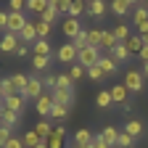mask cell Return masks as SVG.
Wrapping results in <instances>:
<instances>
[{"instance_id": "1", "label": "cell", "mask_w": 148, "mask_h": 148, "mask_svg": "<svg viewBox=\"0 0 148 148\" xmlns=\"http://www.w3.org/2000/svg\"><path fill=\"white\" fill-rule=\"evenodd\" d=\"M101 56H103V53H101V48H90V45H87V48H82V50H79V56H77V64H79V66L87 71L90 66H98Z\"/></svg>"}, {"instance_id": "2", "label": "cell", "mask_w": 148, "mask_h": 148, "mask_svg": "<svg viewBox=\"0 0 148 148\" xmlns=\"http://www.w3.org/2000/svg\"><path fill=\"white\" fill-rule=\"evenodd\" d=\"M124 87L130 92H143V74H140V69H130L124 74Z\"/></svg>"}, {"instance_id": "3", "label": "cell", "mask_w": 148, "mask_h": 148, "mask_svg": "<svg viewBox=\"0 0 148 148\" xmlns=\"http://www.w3.org/2000/svg\"><path fill=\"white\" fill-rule=\"evenodd\" d=\"M56 56H58V61L61 64H77V56H79V50H77V45H74V42H64L61 48H58V53H56Z\"/></svg>"}, {"instance_id": "4", "label": "cell", "mask_w": 148, "mask_h": 148, "mask_svg": "<svg viewBox=\"0 0 148 148\" xmlns=\"http://www.w3.org/2000/svg\"><path fill=\"white\" fill-rule=\"evenodd\" d=\"M34 106H37V114L50 116V111H53V106H56V101H53V92H42V95L34 101Z\"/></svg>"}, {"instance_id": "5", "label": "cell", "mask_w": 148, "mask_h": 148, "mask_svg": "<svg viewBox=\"0 0 148 148\" xmlns=\"http://www.w3.org/2000/svg\"><path fill=\"white\" fill-rule=\"evenodd\" d=\"M61 29H64V34L69 37V42L77 37L79 32H82V24H79V18H71V16H66L64 18V24H61Z\"/></svg>"}, {"instance_id": "6", "label": "cell", "mask_w": 148, "mask_h": 148, "mask_svg": "<svg viewBox=\"0 0 148 148\" xmlns=\"http://www.w3.org/2000/svg\"><path fill=\"white\" fill-rule=\"evenodd\" d=\"M111 98H114V103H116V106H122L124 111L130 108V103H127V98H130V90H127L124 85H114V87H111Z\"/></svg>"}, {"instance_id": "7", "label": "cell", "mask_w": 148, "mask_h": 148, "mask_svg": "<svg viewBox=\"0 0 148 148\" xmlns=\"http://www.w3.org/2000/svg\"><path fill=\"white\" fill-rule=\"evenodd\" d=\"M18 42H21V37H18V34H11V32H5L3 37H0V50H3V53H16Z\"/></svg>"}, {"instance_id": "8", "label": "cell", "mask_w": 148, "mask_h": 148, "mask_svg": "<svg viewBox=\"0 0 148 148\" xmlns=\"http://www.w3.org/2000/svg\"><path fill=\"white\" fill-rule=\"evenodd\" d=\"M24 24H27L24 13H11V11H8V29H5V32H11V34H21Z\"/></svg>"}, {"instance_id": "9", "label": "cell", "mask_w": 148, "mask_h": 148, "mask_svg": "<svg viewBox=\"0 0 148 148\" xmlns=\"http://www.w3.org/2000/svg\"><path fill=\"white\" fill-rule=\"evenodd\" d=\"M42 79L40 77H29V85H27V92H24V98H32V101H37L42 95Z\"/></svg>"}, {"instance_id": "10", "label": "cell", "mask_w": 148, "mask_h": 148, "mask_svg": "<svg viewBox=\"0 0 148 148\" xmlns=\"http://www.w3.org/2000/svg\"><path fill=\"white\" fill-rule=\"evenodd\" d=\"M122 132H127L130 138H135V140H138V138L145 132V127H143V122H140V119H127V122H124V130H122Z\"/></svg>"}, {"instance_id": "11", "label": "cell", "mask_w": 148, "mask_h": 148, "mask_svg": "<svg viewBox=\"0 0 148 148\" xmlns=\"http://www.w3.org/2000/svg\"><path fill=\"white\" fill-rule=\"evenodd\" d=\"M24 95H13V98H5L3 101V108L5 111H13V114H21V111H24Z\"/></svg>"}, {"instance_id": "12", "label": "cell", "mask_w": 148, "mask_h": 148, "mask_svg": "<svg viewBox=\"0 0 148 148\" xmlns=\"http://www.w3.org/2000/svg\"><path fill=\"white\" fill-rule=\"evenodd\" d=\"M119 135H122V132H119L116 127H103V130H101V138L108 143V148H116V143H119Z\"/></svg>"}, {"instance_id": "13", "label": "cell", "mask_w": 148, "mask_h": 148, "mask_svg": "<svg viewBox=\"0 0 148 148\" xmlns=\"http://www.w3.org/2000/svg\"><path fill=\"white\" fill-rule=\"evenodd\" d=\"M53 101L58 103V106H71V101H74V92L71 90H53Z\"/></svg>"}, {"instance_id": "14", "label": "cell", "mask_w": 148, "mask_h": 148, "mask_svg": "<svg viewBox=\"0 0 148 148\" xmlns=\"http://www.w3.org/2000/svg\"><path fill=\"white\" fill-rule=\"evenodd\" d=\"M116 45H119V40L114 37V32H111V29H103V40H101V50L111 53V50H114Z\"/></svg>"}, {"instance_id": "15", "label": "cell", "mask_w": 148, "mask_h": 148, "mask_svg": "<svg viewBox=\"0 0 148 148\" xmlns=\"http://www.w3.org/2000/svg\"><path fill=\"white\" fill-rule=\"evenodd\" d=\"M18 37H21V40L29 45V42H37V40H40V37H37V27L32 24V21H27L24 24V29H21V34H18Z\"/></svg>"}, {"instance_id": "16", "label": "cell", "mask_w": 148, "mask_h": 148, "mask_svg": "<svg viewBox=\"0 0 148 148\" xmlns=\"http://www.w3.org/2000/svg\"><path fill=\"white\" fill-rule=\"evenodd\" d=\"M101 40H103V29L101 27H90L87 29V45L90 48H101Z\"/></svg>"}, {"instance_id": "17", "label": "cell", "mask_w": 148, "mask_h": 148, "mask_svg": "<svg viewBox=\"0 0 148 148\" xmlns=\"http://www.w3.org/2000/svg\"><path fill=\"white\" fill-rule=\"evenodd\" d=\"M106 3L103 0H92V3H87V16H92V18H101L103 13H106Z\"/></svg>"}, {"instance_id": "18", "label": "cell", "mask_w": 148, "mask_h": 148, "mask_svg": "<svg viewBox=\"0 0 148 148\" xmlns=\"http://www.w3.org/2000/svg\"><path fill=\"white\" fill-rule=\"evenodd\" d=\"M108 56H111V58H114L116 64H124V61L130 58V50H127V45H124V42H119V45H116L114 50H111Z\"/></svg>"}, {"instance_id": "19", "label": "cell", "mask_w": 148, "mask_h": 148, "mask_svg": "<svg viewBox=\"0 0 148 148\" xmlns=\"http://www.w3.org/2000/svg\"><path fill=\"white\" fill-rule=\"evenodd\" d=\"M98 66H101V69H103L106 74H114V71L119 69V64H116L114 58H111L108 53H106V56H101V61H98Z\"/></svg>"}, {"instance_id": "20", "label": "cell", "mask_w": 148, "mask_h": 148, "mask_svg": "<svg viewBox=\"0 0 148 148\" xmlns=\"http://www.w3.org/2000/svg\"><path fill=\"white\" fill-rule=\"evenodd\" d=\"M11 82H13V87H16L18 95H24V92H27V85H29V77H24V74H13Z\"/></svg>"}, {"instance_id": "21", "label": "cell", "mask_w": 148, "mask_h": 148, "mask_svg": "<svg viewBox=\"0 0 148 148\" xmlns=\"http://www.w3.org/2000/svg\"><path fill=\"white\" fill-rule=\"evenodd\" d=\"M42 21H48V24H53L56 18H58V8H56V0H48V8H45V13L40 16Z\"/></svg>"}, {"instance_id": "22", "label": "cell", "mask_w": 148, "mask_h": 148, "mask_svg": "<svg viewBox=\"0 0 148 148\" xmlns=\"http://www.w3.org/2000/svg\"><path fill=\"white\" fill-rule=\"evenodd\" d=\"M124 45H127V50H130V53H138V56H140V50L145 48V45H143V37H140V34H132V37H130V40H127Z\"/></svg>"}, {"instance_id": "23", "label": "cell", "mask_w": 148, "mask_h": 148, "mask_svg": "<svg viewBox=\"0 0 148 148\" xmlns=\"http://www.w3.org/2000/svg\"><path fill=\"white\" fill-rule=\"evenodd\" d=\"M108 8L114 11L116 16H124V13H130V8H132V3H130V0H114V3H111Z\"/></svg>"}, {"instance_id": "24", "label": "cell", "mask_w": 148, "mask_h": 148, "mask_svg": "<svg viewBox=\"0 0 148 148\" xmlns=\"http://www.w3.org/2000/svg\"><path fill=\"white\" fill-rule=\"evenodd\" d=\"M92 138H95V135H92L90 130H77V132H74V143H77V145H90Z\"/></svg>"}, {"instance_id": "25", "label": "cell", "mask_w": 148, "mask_h": 148, "mask_svg": "<svg viewBox=\"0 0 148 148\" xmlns=\"http://www.w3.org/2000/svg\"><path fill=\"white\" fill-rule=\"evenodd\" d=\"M21 143H24V148H37V145H40V143H42V138H40V135H37V132H34V130H32V132H24V138H21Z\"/></svg>"}, {"instance_id": "26", "label": "cell", "mask_w": 148, "mask_h": 148, "mask_svg": "<svg viewBox=\"0 0 148 148\" xmlns=\"http://www.w3.org/2000/svg\"><path fill=\"white\" fill-rule=\"evenodd\" d=\"M32 66H34V71H48L50 69V56H34Z\"/></svg>"}, {"instance_id": "27", "label": "cell", "mask_w": 148, "mask_h": 148, "mask_svg": "<svg viewBox=\"0 0 148 148\" xmlns=\"http://www.w3.org/2000/svg\"><path fill=\"white\" fill-rule=\"evenodd\" d=\"M34 132H37V135H40L42 140H48V138L53 135V124H50L48 119H42L40 124H37V127H34Z\"/></svg>"}, {"instance_id": "28", "label": "cell", "mask_w": 148, "mask_h": 148, "mask_svg": "<svg viewBox=\"0 0 148 148\" xmlns=\"http://www.w3.org/2000/svg\"><path fill=\"white\" fill-rule=\"evenodd\" d=\"M98 108H108V106H114V98H111V90H101L98 92V98H95Z\"/></svg>"}, {"instance_id": "29", "label": "cell", "mask_w": 148, "mask_h": 148, "mask_svg": "<svg viewBox=\"0 0 148 148\" xmlns=\"http://www.w3.org/2000/svg\"><path fill=\"white\" fill-rule=\"evenodd\" d=\"M111 32H114V37H116L119 42H127L130 37H132V34H130V27H127V24H119V27H114Z\"/></svg>"}, {"instance_id": "30", "label": "cell", "mask_w": 148, "mask_h": 148, "mask_svg": "<svg viewBox=\"0 0 148 148\" xmlns=\"http://www.w3.org/2000/svg\"><path fill=\"white\" fill-rule=\"evenodd\" d=\"M0 124H5V127H11V130H13V127L18 124V114H13V111H5V108H3V116H0Z\"/></svg>"}, {"instance_id": "31", "label": "cell", "mask_w": 148, "mask_h": 148, "mask_svg": "<svg viewBox=\"0 0 148 148\" xmlns=\"http://www.w3.org/2000/svg\"><path fill=\"white\" fill-rule=\"evenodd\" d=\"M32 50H34V56H50V50H53V48H50V42H48V40H37V42L32 45Z\"/></svg>"}, {"instance_id": "32", "label": "cell", "mask_w": 148, "mask_h": 148, "mask_svg": "<svg viewBox=\"0 0 148 148\" xmlns=\"http://www.w3.org/2000/svg\"><path fill=\"white\" fill-rule=\"evenodd\" d=\"M85 11H87L85 3H79V0H71V8H69V16H71V18H79Z\"/></svg>"}, {"instance_id": "33", "label": "cell", "mask_w": 148, "mask_h": 148, "mask_svg": "<svg viewBox=\"0 0 148 148\" xmlns=\"http://www.w3.org/2000/svg\"><path fill=\"white\" fill-rule=\"evenodd\" d=\"M0 87H3V98H13V95H18V92H16V87H13V82H11V77L0 82Z\"/></svg>"}, {"instance_id": "34", "label": "cell", "mask_w": 148, "mask_h": 148, "mask_svg": "<svg viewBox=\"0 0 148 148\" xmlns=\"http://www.w3.org/2000/svg\"><path fill=\"white\" fill-rule=\"evenodd\" d=\"M66 74H69V77H71V79H74V82H77V79H82V77H85V74H87V71H85V69H82V66H79V64H71V66H69V71H66Z\"/></svg>"}, {"instance_id": "35", "label": "cell", "mask_w": 148, "mask_h": 148, "mask_svg": "<svg viewBox=\"0 0 148 148\" xmlns=\"http://www.w3.org/2000/svg\"><path fill=\"white\" fill-rule=\"evenodd\" d=\"M27 8L42 16V13H45V8H48V3H45V0H29V3H27Z\"/></svg>"}, {"instance_id": "36", "label": "cell", "mask_w": 148, "mask_h": 148, "mask_svg": "<svg viewBox=\"0 0 148 148\" xmlns=\"http://www.w3.org/2000/svg\"><path fill=\"white\" fill-rule=\"evenodd\" d=\"M34 27H37V37H40V40H48V34H50V24L40 18V21H37Z\"/></svg>"}, {"instance_id": "37", "label": "cell", "mask_w": 148, "mask_h": 148, "mask_svg": "<svg viewBox=\"0 0 148 148\" xmlns=\"http://www.w3.org/2000/svg\"><path fill=\"white\" fill-rule=\"evenodd\" d=\"M71 87H74V79L69 74H58V87L56 90H71Z\"/></svg>"}, {"instance_id": "38", "label": "cell", "mask_w": 148, "mask_h": 148, "mask_svg": "<svg viewBox=\"0 0 148 148\" xmlns=\"http://www.w3.org/2000/svg\"><path fill=\"white\" fill-rule=\"evenodd\" d=\"M116 148H135V138H130L127 132H122V135H119V143H116Z\"/></svg>"}, {"instance_id": "39", "label": "cell", "mask_w": 148, "mask_h": 148, "mask_svg": "<svg viewBox=\"0 0 148 148\" xmlns=\"http://www.w3.org/2000/svg\"><path fill=\"white\" fill-rule=\"evenodd\" d=\"M74 45H77V50H82V48H87V29H82L77 37H74V40H71Z\"/></svg>"}, {"instance_id": "40", "label": "cell", "mask_w": 148, "mask_h": 148, "mask_svg": "<svg viewBox=\"0 0 148 148\" xmlns=\"http://www.w3.org/2000/svg\"><path fill=\"white\" fill-rule=\"evenodd\" d=\"M66 114H69V108H66V106H58V103H56L53 111H50V116H53V119H66Z\"/></svg>"}, {"instance_id": "41", "label": "cell", "mask_w": 148, "mask_h": 148, "mask_svg": "<svg viewBox=\"0 0 148 148\" xmlns=\"http://www.w3.org/2000/svg\"><path fill=\"white\" fill-rule=\"evenodd\" d=\"M87 77L98 82V79H103V77H106V71H103L101 66H90V69H87Z\"/></svg>"}, {"instance_id": "42", "label": "cell", "mask_w": 148, "mask_h": 148, "mask_svg": "<svg viewBox=\"0 0 148 148\" xmlns=\"http://www.w3.org/2000/svg\"><path fill=\"white\" fill-rule=\"evenodd\" d=\"M45 143H48V148H64V138L61 135H50Z\"/></svg>"}, {"instance_id": "43", "label": "cell", "mask_w": 148, "mask_h": 148, "mask_svg": "<svg viewBox=\"0 0 148 148\" xmlns=\"http://www.w3.org/2000/svg\"><path fill=\"white\" fill-rule=\"evenodd\" d=\"M0 138H3V143H8V140L13 138V130L5 127V124H0Z\"/></svg>"}, {"instance_id": "44", "label": "cell", "mask_w": 148, "mask_h": 148, "mask_svg": "<svg viewBox=\"0 0 148 148\" xmlns=\"http://www.w3.org/2000/svg\"><path fill=\"white\" fill-rule=\"evenodd\" d=\"M56 8H58V13H69L71 0H56Z\"/></svg>"}, {"instance_id": "45", "label": "cell", "mask_w": 148, "mask_h": 148, "mask_svg": "<svg viewBox=\"0 0 148 148\" xmlns=\"http://www.w3.org/2000/svg\"><path fill=\"white\" fill-rule=\"evenodd\" d=\"M8 8H11V13H21V8H27V5L21 3V0H11Z\"/></svg>"}, {"instance_id": "46", "label": "cell", "mask_w": 148, "mask_h": 148, "mask_svg": "<svg viewBox=\"0 0 148 148\" xmlns=\"http://www.w3.org/2000/svg\"><path fill=\"white\" fill-rule=\"evenodd\" d=\"M3 148H24V143H21V138H16V135H13V138H11Z\"/></svg>"}, {"instance_id": "47", "label": "cell", "mask_w": 148, "mask_h": 148, "mask_svg": "<svg viewBox=\"0 0 148 148\" xmlns=\"http://www.w3.org/2000/svg\"><path fill=\"white\" fill-rule=\"evenodd\" d=\"M92 148H108V143H106L101 135H95V138H92Z\"/></svg>"}, {"instance_id": "48", "label": "cell", "mask_w": 148, "mask_h": 148, "mask_svg": "<svg viewBox=\"0 0 148 148\" xmlns=\"http://www.w3.org/2000/svg\"><path fill=\"white\" fill-rule=\"evenodd\" d=\"M24 53H29V45L21 40V42H18V48H16V56H24Z\"/></svg>"}, {"instance_id": "49", "label": "cell", "mask_w": 148, "mask_h": 148, "mask_svg": "<svg viewBox=\"0 0 148 148\" xmlns=\"http://www.w3.org/2000/svg\"><path fill=\"white\" fill-rule=\"evenodd\" d=\"M0 29H8V13L0 11Z\"/></svg>"}, {"instance_id": "50", "label": "cell", "mask_w": 148, "mask_h": 148, "mask_svg": "<svg viewBox=\"0 0 148 148\" xmlns=\"http://www.w3.org/2000/svg\"><path fill=\"white\" fill-rule=\"evenodd\" d=\"M53 135H61V138H64V135H66V130H64L61 124H56V127H53Z\"/></svg>"}, {"instance_id": "51", "label": "cell", "mask_w": 148, "mask_h": 148, "mask_svg": "<svg viewBox=\"0 0 148 148\" xmlns=\"http://www.w3.org/2000/svg\"><path fill=\"white\" fill-rule=\"evenodd\" d=\"M140 74H143V79H148V64H143V69H140Z\"/></svg>"}, {"instance_id": "52", "label": "cell", "mask_w": 148, "mask_h": 148, "mask_svg": "<svg viewBox=\"0 0 148 148\" xmlns=\"http://www.w3.org/2000/svg\"><path fill=\"white\" fill-rule=\"evenodd\" d=\"M69 148H92V143H90V145H77V143H71Z\"/></svg>"}, {"instance_id": "53", "label": "cell", "mask_w": 148, "mask_h": 148, "mask_svg": "<svg viewBox=\"0 0 148 148\" xmlns=\"http://www.w3.org/2000/svg\"><path fill=\"white\" fill-rule=\"evenodd\" d=\"M140 37H143V45H148V32H145V34H140Z\"/></svg>"}, {"instance_id": "54", "label": "cell", "mask_w": 148, "mask_h": 148, "mask_svg": "<svg viewBox=\"0 0 148 148\" xmlns=\"http://www.w3.org/2000/svg\"><path fill=\"white\" fill-rule=\"evenodd\" d=\"M37 148H48V143H45V140H42V143H40V145H37Z\"/></svg>"}, {"instance_id": "55", "label": "cell", "mask_w": 148, "mask_h": 148, "mask_svg": "<svg viewBox=\"0 0 148 148\" xmlns=\"http://www.w3.org/2000/svg\"><path fill=\"white\" fill-rule=\"evenodd\" d=\"M3 101H5V98H3V87H0V103H3Z\"/></svg>"}, {"instance_id": "56", "label": "cell", "mask_w": 148, "mask_h": 148, "mask_svg": "<svg viewBox=\"0 0 148 148\" xmlns=\"http://www.w3.org/2000/svg\"><path fill=\"white\" fill-rule=\"evenodd\" d=\"M0 116H3V103H0Z\"/></svg>"}, {"instance_id": "57", "label": "cell", "mask_w": 148, "mask_h": 148, "mask_svg": "<svg viewBox=\"0 0 148 148\" xmlns=\"http://www.w3.org/2000/svg\"><path fill=\"white\" fill-rule=\"evenodd\" d=\"M3 145H5V143H3V138H0V148H3Z\"/></svg>"}]
</instances>
